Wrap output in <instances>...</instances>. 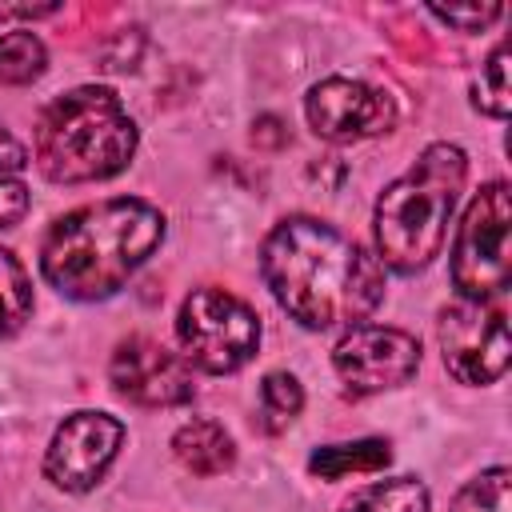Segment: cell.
<instances>
[{
	"mask_svg": "<svg viewBox=\"0 0 512 512\" xmlns=\"http://www.w3.org/2000/svg\"><path fill=\"white\" fill-rule=\"evenodd\" d=\"M260 272L276 304L304 328H356L384 300L380 260L316 216L280 220L260 244Z\"/></svg>",
	"mask_w": 512,
	"mask_h": 512,
	"instance_id": "cell-1",
	"label": "cell"
},
{
	"mask_svg": "<svg viewBox=\"0 0 512 512\" xmlns=\"http://www.w3.org/2000/svg\"><path fill=\"white\" fill-rule=\"evenodd\" d=\"M160 240L164 212L156 204L140 196L96 200L64 212L48 228L40 244V272L68 300H108L160 248Z\"/></svg>",
	"mask_w": 512,
	"mask_h": 512,
	"instance_id": "cell-2",
	"label": "cell"
},
{
	"mask_svg": "<svg viewBox=\"0 0 512 512\" xmlns=\"http://www.w3.org/2000/svg\"><path fill=\"white\" fill-rule=\"evenodd\" d=\"M136 140V120L120 96L104 84H80L40 108L32 156L52 184H92L124 172Z\"/></svg>",
	"mask_w": 512,
	"mask_h": 512,
	"instance_id": "cell-3",
	"label": "cell"
},
{
	"mask_svg": "<svg viewBox=\"0 0 512 512\" xmlns=\"http://www.w3.org/2000/svg\"><path fill=\"white\" fill-rule=\"evenodd\" d=\"M464 176H468L464 148L436 140L420 152V160L404 176H396L380 192L372 220L380 268L412 276L440 256Z\"/></svg>",
	"mask_w": 512,
	"mask_h": 512,
	"instance_id": "cell-4",
	"label": "cell"
},
{
	"mask_svg": "<svg viewBox=\"0 0 512 512\" xmlns=\"http://www.w3.org/2000/svg\"><path fill=\"white\" fill-rule=\"evenodd\" d=\"M176 336L192 368L228 376L256 356L260 320L240 296L224 288H192L176 312Z\"/></svg>",
	"mask_w": 512,
	"mask_h": 512,
	"instance_id": "cell-5",
	"label": "cell"
},
{
	"mask_svg": "<svg viewBox=\"0 0 512 512\" xmlns=\"http://www.w3.org/2000/svg\"><path fill=\"white\" fill-rule=\"evenodd\" d=\"M508 232L512 196L504 180H492L468 200L452 240V284L460 300H488L508 288Z\"/></svg>",
	"mask_w": 512,
	"mask_h": 512,
	"instance_id": "cell-6",
	"label": "cell"
},
{
	"mask_svg": "<svg viewBox=\"0 0 512 512\" xmlns=\"http://www.w3.org/2000/svg\"><path fill=\"white\" fill-rule=\"evenodd\" d=\"M444 368L460 384H492L508 372V320L488 300H456L440 312Z\"/></svg>",
	"mask_w": 512,
	"mask_h": 512,
	"instance_id": "cell-7",
	"label": "cell"
},
{
	"mask_svg": "<svg viewBox=\"0 0 512 512\" xmlns=\"http://www.w3.org/2000/svg\"><path fill=\"white\" fill-rule=\"evenodd\" d=\"M332 368L352 396L400 388L420 368V340L388 324H356L332 348Z\"/></svg>",
	"mask_w": 512,
	"mask_h": 512,
	"instance_id": "cell-8",
	"label": "cell"
},
{
	"mask_svg": "<svg viewBox=\"0 0 512 512\" xmlns=\"http://www.w3.org/2000/svg\"><path fill=\"white\" fill-rule=\"evenodd\" d=\"M124 444V424L108 412L80 408L60 420L44 452V476L60 492H88L104 480L108 464Z\"/></svg>",
	"mask_w": 512,
	"mask_h": 512,
	"instance_id": "cell-9",
	"label": "cell"
},
{
	"mask_svg": "<svg viewBox=\"0 0 512 512\" xmlns=\"http://www.w3.org/2000/svg\"><path fill=\"white\" fill-rule=\"evenodd\" d=\"M112 388L140 404V408H176L196 396L192 384V364L176 352H168L152 336H128L116 344L112 364H108Z\"/></svg>",
	"mask_w": 512,
	"mask_h": 512,
	"instance_id": "cell-10",
	"label": "cell"
},
{
	"mask_svg": "<svg viewBox=\"0 0 512 512\" xmlns=\"http://www.w3.org/2000/svg\"><path fill=\"white\" fill-rule=\"evenodd\" d=\"M304 116L316 136L344 144V140H364V136L388 132L396 124V104L364 80L324 76L320 84L308 88Z\"/></svg>",
	"mask_w": 512,
	"mask_h": 512,
	"instance_id": "cell-11",
	"label": "cell"
},
{
	"mask_svg": "<svg viewBox=\"0 0 512 512\" xmlns=\"http://www.w3.org/2000/svg\"><path fill=\"white\" fill-rule=\"evenodd\" d=\"M172 456L192 476H220L236 464V444L216 420H188L172 436Z\"/></svg>",
	"mask_w": 512,
	"mask_h": 512,
	"instance_id": "cell-12",
	"label": "cell"
},
{
	"mask_svg": "<svg viewBox=\"0 0 512 512\" xmlns=\"http://www.w3.org/2000/svg\"><path fill=\"white\" fill-rule=\"evenodd\" d=\"M392 452L388 440H352V444H328L320 452H312L308 468L324 480H344V476H360V472H380L388 468Z\"/></svg>",
	"mask_w": 512,
	"mask_h": 512,
	"instance_id": "cell-13",
	"label": "cell"
},
{
	"mask_svg": "<svg viewBox=\"0 0 512 512\" xmlns=\"http://www.w3.org/2000/svg\"><path fill=\"white\" fill-rule=\"evenodd\" d=\"M428 504V488L416 476H392L360 488L344 504V512H428Z\"/></svg>",
	"mask_w": 512,
	"mask_h": 512,
	"instance_id": "cell-14",
	"label": "cell"
},
{
	"mask_svg": "<svg viewBox=\"0 0 512 512\" xmlns=\"http://www.w3.org/2000/svg\"><path fill=\"white\" fill-rule=\"evenodd\" d=\"M48 64V48L36 32H0V84H32Z\"/></svg>",
	"mask_w": 512,
	"mask_h": 512,
	"instance_id": "cell-15",
	"label": "cell"
},
{
	"mask_svg": "<svg viewBox=\"0 0 512 512\" xmlns=\"http://www.w3.org/2000/svg\"><path fill=\"white\" fill-rule=\"evenodd\" d=\"M28 316H32V280L24 264L8 248H0V340L20 332Z\"/></svg>",
	"mask_w": 512,
	"mask_h": 512,
	"instance_id": "cell-16",
	"label": "cell"
},
{
	"mask_svg": "<svg viewBox=\"0 0 512 512\" xmlns=\"http://www.w3.org/2000/svg\"><path fill=\"white\" fill-rule=\"evenodd\" d=\"M472 104L484 116H492V120H504L512 112V92H508V40H500L484 56V64H480V72L472 80Z\"/></svg>",
	"mask_w": 512,
	"mask_h": 512,
	"instance_id": "cell-17",
	"label": "cell"
},
{
	"mask_svg": "<svg viewBox=\"0 0 512 512\" xmlns=\"http://www.w3.org/2000/svg\"><path fill=\"white\" fill-rule=\"evenodd\" d=\"M512 508V472L504 464L484 468L480 476H472L456 496L448 512H508Z\"/></svg>",
	"mask_w": 512,
	"mask_h": 512,
	"instance_id": "cell-18",
	"label": "cell"
},
{
	"mask_svg": "<svg viewBox=\"0 0 512 512\" xmlns=\"http://www.w3.org/2000/svg\"><path fill=\"white\" fill-rule=\"evenodd\" d=\"M300 408H304V388L292 372H268L260 380V416L268 432L288 428L300 416Z\"/></svg>",
	"mask_w": 512,
	"mask_h": 512,
	"instance_id": "cell-19",
	"label": "cell"
},
{
	"mask_svg": "<svg viewBox=\"0 0 512 512\" xmlns=\"http://www.w3.org/2000/svg\"><path fill=\"white\" fill-rule=\"evenodd\" d=\"M428 12H432L440 24H448V28L480 32V28H488L492 20H500V16H504V4H468V8H456V4L440 8V4H432Z\"/></svg>",
	"mask_w": 512,
	"mask_h": 512,
	"instance_id": "cell-20",
	"label": "cell"
},
{
	"mask_svg": "<svg viewBox=\"0 0 512 512\" xmlns=\"http://www.w3.org/2000/svg\"><path fill=\"white\" fill-rule=\"evenodd\" d=\"M28 212V184L20 176L0 172V228H12Z\"/></svg>",
	"mask_w": 512,
	"mask_h": 512,
	"instance_id": "cell-21",
	"label": "cell"
},
{
	"mask_svg": "<svg viewBox=\"0 0 512 512\" xmlns=\"http://www.w3.org/2000/svg\"><path fill=\"white\" fill-rule=\"evenodd\" d=\"M28 164V148L0 124V172H8V176H20V168Z\"/></svg>",
	"mask_w": 512,
	"mask_h": 512,
	"instance_id": "cell-22",
	"label": "cell"
},
{
	"mask_svg": "<svg viewBox=\"0 0 512 512\" xmlns=\"http://www.w3.org/2000/svg\"><path fill=\"white\" fill-rule=\"evenodd\" d=\"M56 4H0V20H36V16H52Z\"/></svg>",
	"mask_w": 512,
	"mask_h": 512,
	"instance_id": "cell-23",
	"label": "cell"
}]
</instances>
